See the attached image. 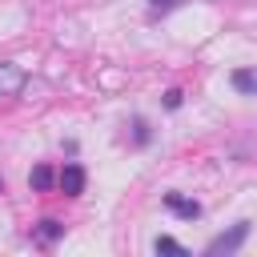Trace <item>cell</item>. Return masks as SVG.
Segmentation results:
<instances>
[{"instance_id":"cell-7","label":"cell","mask_w":257,"mask_h":257,"mask_svg":"<svg viewBox=\"0 0 257 257\" xmlns=\"http://www.w3.org/2000/svg\"><path fill=\"white\" fill-rule=\"evenodd\" d=\"M153 253H169V257H185L189 249H185L181 241H173V237H157V241H153Z\"/></svg>"},{"instance_id":"cell-2","label":"cell","mask_w":257,"mask_h":257,"mask_svg":"<svg viewBox=\"0 0 257 257\" xmlns=\"http://www.w3.org/2000/svg\"><path fill=\"white\" fill-rule=\"evenodd\" d=\"M28 84V72L16 64V60H4L0 64V96H20Z\"/></svg>"},{"instance_id":"cell-8","label":"cell","mask_w":257,"mask_h":257,"mask_svg":"<svg viewBox=\"0 0 257 257\" xmlns=\"http://www.w3.org/2000/svg\"><path fill=\"white\" fill-rule=\"evenodd\" d=\"M28 181H32V189H52V181H56V177H52V169H44V165H36Z\"/></svg>"},{"instance_id":"cell-5","label":"cell","mask_w":257,"mask_h":257,"mask_svg":"<svg viewBox=\"0 0 257 257\" xmlns=\"http://www.w3.org/2000/svg\"><path fill=\"white\" fill-rule=\"evenodd\" d=\"M60 233H64V225H60V221H52V217H48V221H40V225H36V229H32V241H40V245H52V241H56V237H60Z\"/></svg>"},{"instance_id":"cell-4","label":"cell","mask_w":257,"mask_h":257,"mask_svg":"<svg viewBox=\"0 0 257 257\" xmlns=\"http://www.w3.org/2000/svg\"><path fill=\"white\" fill-rule=\"evenodd\" d=\"M165 209H173V213L185 217V221H197V217H201V205L189 201V197H181V193H165Z\"/></svg>"},{"instance_id":"cell-9","label":"cell","mask_w":257,"mask_h":257,"mask_svg":"<svg viewBox=\"0 0 257 257\" xmlns=\"http://www.w3.org/2000/svg\"><path fill=\"white\" fill-rule=\"evenodd\" d=\"M185 0H149V12L153 16H165V12H173V8H181Z\"/></svg>"},{"instance_id":"cell-3","label":"cell","mask_w":257,"mask_h":257,"mask_svg":"<svg viewBox=\"0 0 257 257\" xmlns=\"http://www.w3.org/2000/svg\"><path fill=\"white\" fill-rule=\"evenodd\" d=\"M56 185L64 189V197H80L84 193V169L80 165H64L60 177H56Z\"/></svg>"},{"instance_id":"cell-1","label":"cell","mask_w":257,"mask_h":257,"mask_svg":"<svg viewBox=\"0 0 257 257\" xmlns=\"http://www.w3.org/2000/svg\"><path fill=\"white\" fill-rule=\"evenodd\" d=\"M245 237H249V221H237V225H233L229 233H221V237H213L205 253H209V257H221V253H237Z\"/></svg>"},{"instance_id":"cell-6","label":"cell","mask_w":257,"mask_h":257,"mask_svg":"<svg viewBox=\"0 0 257 257\" xmlns=\"http://www.w3.org/2000/svg\"><path fill=\"white\" fill-rule=\"evenodd\" d=\"M229 80H233V88H237V92L257 96V72H253V68H233V76H229Z\"/></svg>"},{"instance_id":"cell-10","label":"cell","mask_w":257,"mask_h":257,"mask_svg":"<svg viewBox=\"0 0 257 257\" xmlns=\"http://www.w3.org/2000/svg\"><path fill=\"white\" fill-rule=\"evenodd\" d=\"M165 108H181V92H177V88L165 92Z\"/></svg>"}]
</instances>
